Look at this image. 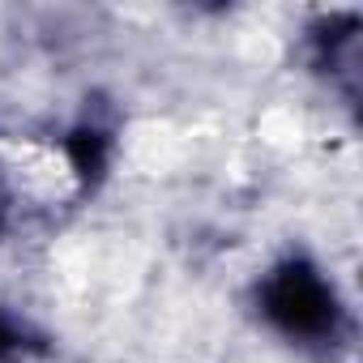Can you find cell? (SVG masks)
<instances>
[{"instance_id":"cell-1","label":"cell","mask_w":363,"mask_h":363,"mask_svg":"<svg viewBox=\"0 0 363 363\" xmlns=\"http://www.w3.org/2000/svg\"><path fill=\"white\" fill-rule=\"evenodd\" d=\"M248 303L261 329L299 354L333 359L354 346L350 303L325 261L308 248H286L282 257H274L252 278Z\"/></svg>"},{"instance_id":"cell-2","label":"cell","mask_w":363,"mask_h":363,"mask_svg":"<svg viewBox=\"0 0 363 363\" xmlns=\"http://www.w3.org/2000/svg\"><path fill=\"white\" fill-rule=\"evenodd\" d=\"M354 52H359V13L320 18L308 30V65L316 73H350L354 77Z\"/></svg>"},{"instance_id":"cell-3","label":"cell","mask_w":363,"mask_h":363,"mask_svg":"<svg viewBox=\"0 0 363 363\" xmlns=\"http://www.w3.org/2000/svg\"><path fill=\"white\" fill-rule=\"evenodd\" d=\"M65 154H69L73 175L90 189V179L107 175V162H111V128H103V124H94V120H82V124L65 137Z\"/></svg>"},{"instance_id":"cell-4","label":"cell","mask_w":363,"mask_h":363,"mask_svg":"<svg viewBox=\"0 0 363 363\" xmlns=\"http://www.w3.org/2000/svg\"><path fill=\"white\" fill-rule=\"evenodd\" d=\"M43 350H48V337L26 316H18L13 308L0 303V363H26Z\"/></svg>"},{"instance_id":"cell-5","label":"cell","mask_w":363,"mask_h":363,"mask_svg":"<svg viewBox=\"0 0 363 363\" xmlns=\"http://www.w3.org/2000/svg\"><path fill=\"white\" fill-rule=\"evenodd\" d=\"M5 201H9V197H5V179H0V214H5Z\"/></svg>"}]
</instances>
